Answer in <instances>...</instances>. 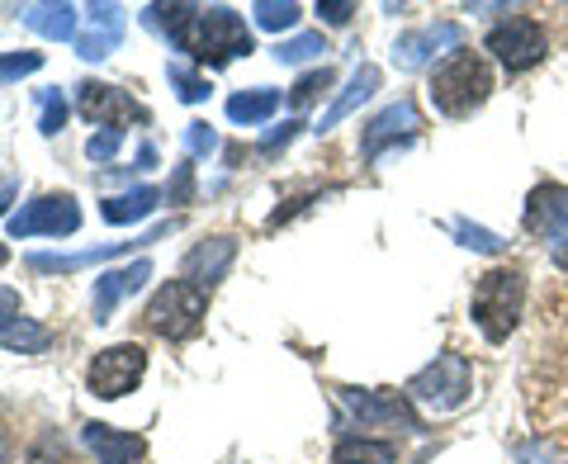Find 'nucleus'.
Returning a JSON list of instances; mask_svg holds the SVG:
<instances>
[{
  "label": "nucleus",
  "instance_id": "f257e3e1",
  "mask_svg": "<svg viewBox=\"0 0 568 464\" xmlns=\"http://www.w3.org/2000/svg\"><path fill=\"white\" fill-rule=\"evenodd\" d=\"M148 20L162 24L171 43L200 67H227L242 52H252V29L227 6H152Z\"/></svg>",
  "mask_w": 568,
  "mask_h": 464
},
{
  "label": "nucleus",
  "instance_id": "f03ea898",
  "mask_svg": "<svg viewBox=\"0 0 568 464\" xmlns=\"http://www.w3.org/2000/svg\"><path fill=\"white\" fill-rule=\"evenodd\" d=\"M493 95V67L469 48H455L446 62L432 67V104L446 119H469Z\"/></svg>",
  "mask_w": 568,
  "mask_h": 464
},
{
  "label": "nucleus",
  "instance_id": "7ed1b4c3",
  "mask_svg": "<svg viewBox=\"0 0 568 464\" xmlns=\"http://www.w3.org/2000/svg\"><path fill=\"white\" fill-rule=\"evenodd\" d=\"M521 299H526V275L503 265V271H488L484 280L474 284V323L488 342H507L511 327L521 317Z\"/></svg>",
  "mask_w": 568,
  "mask_h": 464
},
{
  "label": "nucleus",
  "instance_id": "20e7f679",
  "mask_svg": "<svg viewBox=\"0 0 568 464\" xmlns=\"http://www.w3.org/2000/svg\"><path fill=\"white\" fill-rule=\"evenodd\" d=\"M204 309H209V290H200V284H190V280H171L152 294L148 309H142V327L166 336V342H181V336L200 327Z\"/></svg>",
  "mask_w": 568,
  "mask_h": 464
},
{
  "label": "nucleus",
  "instance_id": "39448f33",
  "mask_svg": "<svg viewBox=\"0 0 568 464\" xmlns=\"http://www.w3.org/2000/svg\"><path fill=\"white\" fill-rule=\"evenodd\" d=\"M474 389V374H469V361L465 355H436V365H426L422 374H413V384H407V399H417L422 407H432V413H455V407H465Z\"/></svg>",
  "mask_w": 568,
  "mask_h": 464
},
{
  "label": "nucleus",
  "instance_id": "423d86ee",
  "mask_svg": "<svg viewBox=\"0 0 568 464\" xmlns=\"http://www.w3.org/2000/svg\"><path fill=\"white\" fill-rule=\"evenodd\" d=\"M484 48H488L507 71H530V67H536L545 52H549V33H545L540 20H530V14H507L503 24L488 29Z\"/></svg>",
  "mask_w": 568,
  "mask_h": 464
},
{
  "label": "nucleus",
  "instance_id": "0eeeda50",
  "mask_svg": "<svg viewBox=\"0 0 568 464\" xmlns=\"http://www.w3.org/2000/svg\"><path fill=\"white\" fill-rule=\"evenodd\" d=\"M142 370H148V351L133 346V342H123V346H110V351L95 355L91 374H85V384H91L95 399L114 403L123 394H133V384L142 380Z\"/></svg>",
  "mask_w": 568,
  "mask_h": 464
},
{
  "label": "nucleus",
  "instance_id": "6e6552de",
  "mask_svg": "<svg viewBox=\"0 0 568 464\" xmlns=\"http://www.w3.org/2000/svg\"><path fill=\"white\" fill-rule=\"evenodd\" d=\"M81 228V209L71 194H39L33 204H24L20 213H10V238H67V232Z\"/></svg>",
  "mask_w": 568,
  "mask_h": 464
},
{
  "label": "nucleus",
  "instance_id": "1a4fd4ad",
  "mask_svg": "<svg viewBox=\"0 0 568 464\" xmlns=\"http://www.w3.org/2000/svg\"><path fill=\"white\" fill-rule=\"evenodd\" d=\"M77 110L91 119V123H104V129H129L133 119H148V110L119 85H104V81H81L77 85Z\"/></svg>",
  "mask_w": 568,
  "mask_h": 464
},
{
  "label": "nucleus",
  "instance_id": "9d476101",
  "mask_svg": "<svg viewBox=\"0 0 568 464\" xmlns=\"http://www.w3.org/2000/svg\"><path fill=\"white\" fill-rule=\"evenodd\" d=\"M417 129H422V114H417V104H413V100L388 104L384 114H375V119L365 123V138H361L365 162H379V152L388 148V142H413Z\"/></svg>",
  "mask_w": 568,
  "mask_h": 464
},
{
  "label": "nucleus",
  "instance_id": "9b49d317",
  "mask_svg": "<svg viewBox=\"0 0 568 464\" xmlns=\"http://www.w3.org/2000/svg\"><path fill=\"white\" fill-rule=\"evenodd\" d=\"M171 232V223H156V228H148L142 238H133V242H104V246H91V252H71V256H52V252H33L29 256V271H39V275H71V271H81V265H95V261H110V256H119V252H133V246H148V242H156V238H166Z\"/></svg>",
  "mask_w": 568,
  "mask_h": 464
},
{
  "label": "nucleus",
  "instance_id": "f8f14e48",
  "mask_svg": "<svg viewBox=\"0 0 568 464\" xmlns=\"http://www.w3.org/2000/svg\"><path fill=\"white\" fill-rule=\"evenodd\" d=\"M342 403L355 413L361 426H407V432H422L417 413L407 407V399L398 394H369V389H342Z\"/></svg>",
  "mask_w": 568,
  "mask_h": 464
},
{
  "label": "nucleus",
  "instance_id": "ddd939ff",
  "mask_svg": "<svg viewBox=\"0 0 568 464\" xmlns=\"http://www.w3.org/2000/svg\"><path fill=\"white\" fill-rule=\"evenodd\" d=\"M85 24H91V29L77 33V58L104 62L119 48V39H123V10L119 6H91V10H85Z\"/></svg>",
  "mask_w": 568,
  "mask_h": 464
},
{
  "label": "nucleus",
  "instance_id": "4468645a",
  "mask_svg": "<svg viewBox=\"0 0 568 464\" xmlns=\"http://www.w3.org/2000/svg\"><path fill=\"white\" fill-rule=\"evenodd\" d=\"M459 43H465V29L459 24H426L417 33H403V39L394 43V62L413 71L422 62H432L440 48H459Z\"/></svg>",
  "mask_w": 568,
  "mask_h": 464
},
{
  "label": "nucleus",
  "instance_id": "2eb2a0df",
  "mask_svg": "<svg viewBox=\"0 0 568 464\" xmlns=\"http://www.w3.org/2000/svg\"><path fill=\"white\" fill-rule=\"evenodd\" d=\"M81 441L91 445L100 464H142V455H148L142 436L119 432V426H110V422H85L81 426Z\"/></svg>",
  "mask_w": 568,
  "mask_h": 464
},
{
  "label": "nucleus",
  "instance_id": "dca6fc26",
  "mask_svg": "<svg viewBox=\"0 0 568 464\" xmlns=\"http://www.w3.org/2000/svg\"><path fill=\"white\" fill-rule=\"evenodd\" d=\"M233 256H237V242H233V238H204V242L185 256L181 271H185L190 284H200V290H213V284L227 275Z\"/></svg>",
  "mask_w": 568,
  "mask_h": 464
},
{
  "label": "nucleus",
  "instance_id": "f3484780",
  "mask_svg": "<svg viewBox=\"0 0 568 464\" xmlns=\"http://www.w3.org/2000/svg\"><path fill=\"white\" fill-rule=\"evenodd\" d=\"M148 280H152V265L148 261H133V265H119V271H104L95 280V323H110V313L119 309V299L138 294Z\"/></svg>",
  "mask_w": 568,
  "mask_h": 464
},
{
  "label": "nucleus",
  "instance_id": "a211bd4d",
  "mask_svg": "<svg viewBox=\"0 0 568 464\" xmlns=\"http://www.w3.org/2000/svg\"><path fill=\"white\" fill-rule=\"evenodd\" d=\"M564 223H568V190L564 185H540L536 194H530V204H526V228L549 242Z\"/></svg>",
  "mask_w": 568,
  "mask_h": 464
},
{
  "label": "nucleus",
  "instance_id": "6ab92c4d",
  "mask_svg": "<svg viewBox=\"0 0 568 464\" xmlns=\"http://www.w3.org/2000/svg\"><path fill=\"white\" fill-rule=\"evenodd\" d=\"M379 81H384V71H379L375 62H365V67H361V71H355V77H351V85H346V91L332 100V110L323 114V123H317V133H332V129H336V123H342L346 114H355V110H361V104H365L369 95L379 91Z\"/></svg>",
  "mask_w": 568,
  "mask_h": 464
},
{
  "label": "nucleus",
  "instance_id": "aec40b11",
  "mask_svg": "<svg viewBox=\"0 0 568 464\" xmlns=\"http://www.w3.org/2000/svg\"><path fill=\"white\" fill-rule=\"evenodd\" d=\"M20 24H29L43 39H71L77 43V6L48 0V6H20Z\"/></svg>",
  "mask_w": 568,
  "mask_h": 464
},
{
  "label": "nucleus",
  "instance_id": "412c9836",
  "mask_svg": "<svg viewBox=\"0 0 568 464\" xmlns=\"http://www.w3.org/2000/svg\"><path fill=\"white\" fill-rule=\"evenodd\" d=\"M156 204H162V190H156V185H138V190H129V194H114V200H104V204H100V219L114 223V228H123V223L148 219Z\"/></svg>",
  "mask_w": 568,
  "mask_h": 464
},
{
  "label": "nucleus",
  "instance_id": "4be33fe9",
  "mask_svg": "<svg viewBox=\"0 0 568 464\" xmlns=\"http://www.w3.org/2000/svg\"><path fill=\"white\" fill-rule=\"evenodd\" d=\"M0 346L6 351H20V355H39V351H48L52 346V332L43 327V323H33V317H6L0 323Z\"/></svg>",
  "mask_w": 568,
  "mask_h": 464
},
{
  "label": "nucleus",
  "instance_id": "5701e85b",
  "mask_svg": "<svg viewBox=\"0 0 568 464\" xmlns=\"http://www.w3.org/2000/svg\"><path fill=\"white\" fill-rule=\"evenodd\" d=\"M280 110V91H271V85H256V91H242L227 100V119L233 123H246V129H256V123H265Z\"/></svg>",
  "mask_w": 568,
  "mask_h": 464
},
{
  "label": "nucleus",
  "instance_id": "b1692460",
  "mask_svg": "<svg viewBox=\"0 0 568 464\" xmlns=\"http://www.w3.org/2000/svg\"><path fill=\"white\" fill-rule=\"evenodd\" d=\"M394 460H398L394 441H369V436H346L332 451V464H394Z\"/></svg>",
  "mask_w": 568,
  "mask_h": 464
},
{
  "label": "nucleus",
  "instance_id": "393cba45",
  "mask_svg": "<svg viewBox=\"0 0 568 464\" xmlns=\"http://www.w3.org/2000/svg\"><path fill=\"white\" fill-rule=\"evenodd\" d=\"M323 52H327V39H323V33H294V39H280L275 58H280V62H290V67H298V62L323 58Z\"/></svg>",
  "mask_w": 568,
  "mask_h": 464
},
{
  "label": "nucleus",
  "instance_id": "a878e982",
  "mask_svg": "<svg viewBox=\"0 0 568 464\" xmlns=\"http://www.w3.org/2000/svg\"><path fill=\"white\" fill-rule=\"evenodd\" d=\"M166 77H171L175 95H181L185 104H200V100H209V77H200V71H194V67H185V62H171V67H166Z\"/></svg>",
  "mask_w": 568,
  "mask_h": 464
},
{
  "label": "nucleus",
  "instance_id": "bb28decb",
  "mask_svg": "<svg viewBox=\"0 0 568 464\" xmlns=\"http://www.w3.org/2000/svg\"><path fill=\"white\" fill-rule=\"evenodd\" d=\"M332 81H336V77H332V67H313L308 77H298V85L290 91V104H294V110H308L317 95H327V91H332Z\"/></svg>",
  "mask_w": 568,
  "mask_h": 464
},
{
  "label": "nucleus",
  "instance_id": "cd10ccee",
  "mask_svg": "<svg viewBox=\"0 0 568 464\" xmlns=\"http://www.w3.org/2000/svg\"><path fill=\"white\" fill-rule=\"evenodd\" d=\"M252 14H256L261 29H275V33L298 24V6H294V0H284V6H280V0H256Z\"/></svg>",
  "mask_w": 568,
  "mask_h": 464
},
{
  "label": "nucleus",
  "instance_id": "c85d7f7f",
  "mask_svg": "<svg viewBox=\"0 0 568 464\" xmlns=\"http://www.w3.org/2000/svg\"><path fill=\"white\" fill-rule=\"evenodd\" d=\"M39 67H43V52H6V58H0V85L20 81V77H33Z\"/></svg>",
  "mask_w": 568,
  "mask_h": 464
},
{
  "label": "nucleus",
  "instance_id": "c756f323",
  "mask_svg": "<svg viewBox=\"0 0 568 464\" xmlns=\"http://www.w3.org/2000/svg\"><path fill=\"white\" fill-rule=\"evenodd\" d=\"M455 238L465 242V246H474V252H503V238L497 232H488V228H474V223H455Z\"/></svg>",
  "mask_w": 568,
  "mask_h": 464
},
{
  "label": "nucleus",
  "instance_id": "7c9ffc66",
  "mask_svg": "<svg viewBox=\"0 0 568 464\" xmlns=\"http://www.w3.org/2000/svg\"><path fill=\"white\" fill-rule=\"evenodd\" d=\"M185 148L194 157H209V152H219V133H213L204 119H194V123H185Z\"/></svg>",
  "mask_w": 568,
  "mask_h": 464
},
{
  "label": "nucleus",
  "instance_id": "2f4dec72",
  "mask_svg": "<svg viewBox=\"0 0 568 464\" xmlns=\"http://www.w3.org/2000/svg\"><path fill=\"white\" fill-rule=\"evenodd\" d=\"M43 119H39V129L52 138V133H62V123H67V100L58 91H43Z\"/></svg>",
  "mask_w": 568,
  "mask_h": 464
},
{
  "label": "nucleus",
  "instance_id": "473e14b6",
  "mask_svg": "<svg viewBox=\"0 0 568 464\" xmlns=\"http://www.w3.org/2000/svg\"><path fill=\"white\" fill-rule=\"evenodd\" d=\"M298 129H304V119H284L280 129H271V133L261 138V157H275L280 148H290V142H294V133H298Z\"/></svg>",
  "mask_w": 568,
  "mask_h": 464
},
{
  "label": "nucleus",
  "instance_id": "72a5a7b5",
  "mask_svg": "<svg viewBox=\"0 0 568 464\" xmlns=\"http://www.w3.org/2000/svg\"><path fill=\"white\" fill-rule=\"evenodd\" d=\"M119 142H123V133H119V129H104V133H95L91 142H85V157H91V162H114Z\"/></svg>",
  "mask_w": 568,
  "mask_h": 464
},
{
  "label": "nucleus",
  "instance_id": "f704fd0d",
  "mask_svg": "<svg viewBox=\"0 0 568 464\" xmlns=\"http://www.w3.org/2000/svg\"><path fill=\"white\" fill-rule=\"evenodd\" d=\"M190 194H194V167L181 162V167H175V181L166 185V200L171 204H190Z\"/></svg>",
  "mask_w": 568,
  "mask_h": 464
},
{
  "label": "nucleus",
  "instance_id": "c9c22d12",
  "mask_svg": "<svg viewBox=\"0 0 568 464\" xmlns=\"http://www.w3.org/2000/svg\"><path fill=\"white\" fill-rule=\"evenodd\" d=\"M29 464H67L58 436H43L39 445H33V451H29Z\"/></svg>",
  "mask_w": 568,
  "mask_h": 464
},
{
  "label": "nucleus",
  "instance_id": "e433bc0d",
  "mask_svg": "<svg viewBox=\"0 0 568 464\" xmlns=\"http://www.w3.org/2000/svg\"><path fill=\"white\" fill-rule=\"evenodd\" d=\"M517 464H555V460H549V445L545 441H521L517 445Z\"/></svg>",
  "mask_w": 568,
  "mask_h": 464
},
{
  "label": "nucleus",
  "instance_id": "4c0bfd02",
  "mask_svg": "<svg viewBox=\"0 0 568 464\" xmlns=\"http://www.w3.org/2000/svg\"><path fill=\"white\" fill-rule=\"evenodd\" d=\"M317 14H323L327 24H351L355 6H351V0H327V6H317Z\"/></svg>",
  "mask_w": 568,
  "mask_h": 464
},
{
  "label": "nucleus",
  "instance_id": "58836bf2",
  "mask_svg": "<svg viewBox=\"0 0 568 464\" xmlns=\"http://www.w3.org/2000/svg\"><path fill=\"white\" fill-rule=\"evenodd\" d=\"M549 256H555V265H564V271H568V223L555 232V238H549Z\"/></svg>",
  "mask_w": 568,
  "mask_h": 464
},
{
  "label": "nucleus",
  "instance_id": "ea45409f",
  "mask_svg": "<svg viewBox=\"0 0 568 464\" xmlns=\"http://www.w3.org/2000/svg\"><path fill=\"white\" fill-rule=\"evenodd\" d=\"M20 313V294L14 290H0V323H6V317H14Z\"/></svg>",
  "mask_w": 568,
  "mask_h": 464
},
{
  "label": "nucleus",
  "instance_id": "a19ab883",
  "mask_svg": "<svg viewBox=\"0 0 568 464\" xmlns=\"http://www.w3.org/2000/svg\"><path fill=\"white\" fill-rule=\"evenodd\" d=\"M14 194H20V181H0V219H6V209H10Z\"/></svg>",
  "mask_w": 568,
  "mask_h": 464
},
{
  "label": "nucleus",
  "instance_id": "79ce46f5",
  "mask_svg": "<svg viewBox=\"0 0 568 464\" xmlns=\"http://www.w3.org/2000/svg\"><path fill=\"white\" fill-rule=\"evenodd\" d=\"M0 464H10V441H6V432H0Z\"/></svg>",
  "mask_w": 568,
  "mask_h": 464
},
{
  "label": "nucleus",
  "instance_id": "37998d69",
  "mask_svg": "<svg viewBox=\"0 0 568 464\" xmlns=\"http://www.w3.org/2000/svg\"><path fill=\"white\" fill-rule=\"evenodd\" d=\"M10 261V252H6V246H0V265H6Z\"/></svg>",
  "mask_w": 568,
  "mask_h": 464
}]
</instances>
